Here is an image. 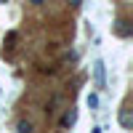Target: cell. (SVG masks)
Listing matches in <instances>:
<instances>
[{
	"mask_svg": "<svg viewBox=\"0 0 133 133\" xmlns=\"http://www.w3.org/2000/svg\"><path fill=\"white\" fill-rule=\"evenodd\" d=\"M120 123H123V128H130V115H128V109H123V115H120Z\"/></svg>",
	"mask_w": 133,
	"mask_h": 133,
	"instance_id": "obj_2",
	"label": "cell"
},
{
	"mask_svg": "<svg viewBox=\"0 0 133 133\" xmlns=\"http://www.w3.org/2000/svg\"><path fill=\"white\" fill-rule=\"evenodd\" d=\"M88 107L96 109V107H98V98H96V96H88Z\"/></svg>",
	"mask_w": 133,
	"mask_h": 133,
	"instance_id": "obj_4",
	"label": "cell"
},
{
	"mask_svg": "<svg viewBox=\"0 0 133 133\" xmlns=\"http://www.w3.org/2000/svg\"><path fill=\"white\" fill-rule=\"evenodd\" d=\"M0 3H8V0H0Z\"/></svg>",
	"mask_w": 133,
	"mask_h": 133,
	"instance_id": "obj_7",
	"label": "cell"
},
{
	"mask_svg": "<svg viewBox=\"0 0 133 133\" xmlns=\"http://www.w3.org/2000/svg\"><path fill=\"white\" fill-rule=\"evenodd\" d=\"M96 83L104 85V64H96Z\"/></svg>",
	"mask_w": 133,
	"mask_h": 133,
	"instance_id": "obj_1",
	"label": "cell"
},
{
	"mask_svg": "<svg viewBox=\"0 0 133 133\" xmlns=\"http://www.w3.org/2000/svg\"><path fill=\"white\" fill-rule=\"evenodd\" d=\"M19 133H32V123H24V120H21L19 123Z\"/></svg>",
	"mask_w": 133,
	"mask_h": 133,
	"instance_id": "obj_3",
	"label": "cell"
},
{
	"mask_svg": "<svg viewBox=\"0 0 133 133\" xmlns=\"http://www.w3.org/2000/svg\"><path fill=\"white\" fill-rule=\"evenodd\" d=\"M125 24H128V21H120V27H117L120 35H128V27H125Z\"/></svg>",
	"mask_w": 133,
	"mask_h": 133,
	"instance_id": "obj_5",
	"label": "cell"
},
{
	"mask_svg": "<svg viewBox=\"0 0 133 133\" xmlns=\"http://www.w3.org/2000/svg\"><path fill=\"white\" fill-rule=\"evenodd\" d=\"M69 3H72V5H80V3H83V0H69Z\"/></svg>",
	"mask_w": 133,
	"mask_h": 133,
	"instance_id": "obj_6",
	"label": "cell"
}]
</instances>
